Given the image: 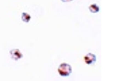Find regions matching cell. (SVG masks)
I'll use <instances>...</instances> for the list:
<instances>
[{"label": "cell", "mask_w": 124, "mask_h": 81, "mask_svg": "<svg viewBox=\"0 0 124 81\" xmlns=\"http://www.w3.org/2000/svg\"><path fill=\"white\" fill-rule=\"evenodd\" d=\"M72 68L70 65L63 63L59 66L58 71L62 76H67L69 75L72 72Z\"/></svg>", "instance_id": "obj_1"}, {"label": "cell", "mask_w": 124, "mask_h": 81, "mask_svg": "<svg viewBox=\"0 0 124 81\" xmlns=\"http://www.w3.org/2000/svg\"><path fill=\"white\" fill-rule=\"evenodd\" d=\"M85 63L88 64H94L96 61V57L94 54L91 53L88 54L84 57Z\"/></svg>", "instance_id": "obj_2"}, {"label": "cell", "mask_w": 124, "mask_h": 81, "mask_svg": "<svg viewBox=\"0 0 124 81\" xmlns=\"http://www.w3.org/2000/svg\"><path fill=\"white\" fill-rule=\"evenodd\" d=\"M31 18L30 16L26 13H23L22 16V19L23 20L26 22H28Z\"/></svg>", "instance_id": "obj_3"}, {"label": "cell", "mask_w": 124, "mask_h": 81, "mask_svg": "<svg viewBox=\"0 0 124 81\" xmlns=\"http://www.w3.org/2000/svg\"><path fill=\"white\" fill-rule=\"evenodd\" d=\"M62 0V1L64 2H67L71 1L72 0Z\"/></svg>", "instance_id": "obj_4"}]
</instances>
